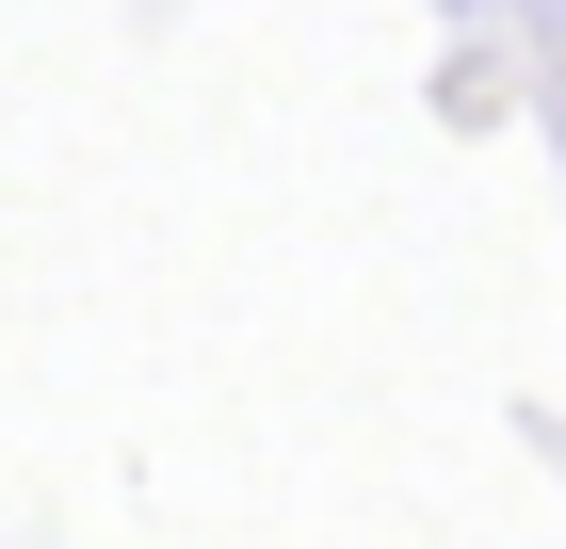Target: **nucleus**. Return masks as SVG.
Masks as SVG:
<instances>
[{
	"label": "nucleus",
	"instance_id": "f257e3e1",
	"mask_svg": "<svg viewBox=\"0 0 566 549\" xmlns=\"http://www.w3.org/2000/svg\"><path fill=\"white\" fill-rule=\"evenodd\" d=\"M518 17H566V0H518Z\"/></svg>",
	"mask_w": 566,
	"mask_h": 549
},
{
	"label": "nucleus",
	"instance_id": "f03ea898",
	"mask_svg": "<svg viewBox=\"0 0 566 549\" xmlns=\"http://www.w3.org/2000/svg\"><path fill=\"white\" fill-rule=\"evenodd\" d=\"M437 17H470V0H437Z\"/></svg>",
	"mask_w": 566,
	"mask_h": 549
}]
</instances>
